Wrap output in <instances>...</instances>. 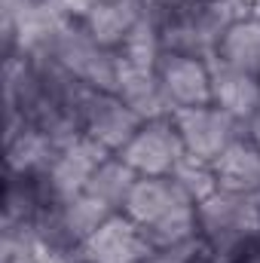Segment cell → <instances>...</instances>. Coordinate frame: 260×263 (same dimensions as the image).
<instances>
[{"instance_id":"6da1fadb","label":"cell","mask_w":260,"mask_h":263,"mask_svg":"<svg viewBox=\"0 0 260 263\" xmlns=\"http://www.w3.org/2000/svg\"><path fill=\"white\" fill-rule=\"evenodd\" d=\"M202 254L199 263H242L260 242V202L257 196L217 190L196 205Z\"/></svg>"},{"instance_id":"7a4b0ae2","label":"cell","mask_w":260,"mask_h":263,"mask_svg":"<svg viewBox=\"0 0 260 263\" xmlns=\"http://www.w3.org/2000/svg\"><path fill=\"white\" fill-rule=\"evenodd\" d=\"M49 59L59 62L67 73L92 86L95 92H117V77H120V55L114 49H101L80 22H65V28L55 34Z\"/></svg>"},{"instance_id":"3957f363","label":"cell","mask_w":260,"mask_h":263,"mask_svg":"<svg viewBox=\"0 0 260 263\" xmlns=\"http://www.w3.org/2000/svg\"><path fill=\"white\" fill-rule=\"evenodd\" d=\"M172 123L181 135V144L187 156H196L202 162H214L233 141L245 138L248 126L227 110L205 104V107H181L172 114Z\"/></svg>"},{"instance_id":"277c9868","label":"cell","mask_w":260,"mask_h":263,"mask_svg":"<svg viewBox=\"0 0 260 263\" xmlns=\"http://www.w3.org/2000/svg\"><path fill=\"white\" fill-rule=\"evenodd\" d=\"M117 156H123L141 178H169L175 165L187 156V150L181 144V135L175 129L172 117H162V120L144 123Z\"/></svg>"},{"instance_id":"5b68a950","label":"cell","mask_w":260,"mask_h":263,"mask_svg":"<svg viewBox=\"0 0 260 263\" xmlns=\"http://www.w3.org/2000/svg\"><path fill=\"white\" fill-rule=\"evenodd\" d=\"M114 153H107L98 141H92L89 135H80L73 144H67L65 150L55 153L52 165L46 168V175H40L43 193L46 199L67 202V199L80 196L92 178V172Z\"/></svg>"},{"instance_id":"8992f818","label":"cell","mask_w":260,"mask_h":263,"mask_svg":"<svg viewBox=\"0 0 260 263\" xmlns=\"http://www.w3.org/2000/svg\"><path fill=\"white\" fill-rule=\"evenodd\" d=\"M83 263H141L153 254V245L144 236V227L129 214H110L86 242L77 248Z\"/></svg>"},{"instance_id":"52a82bcc","label":"cell","mask_w":260,"mask_h":263,"mask_svg":"<svg viewBox=\"0 0 260 263\" xmlns=\"http://www.w3.org/2000/svg\"><path fill=\"white\" fill-rule=\"evenodd\" d=\"M156 77L162 83V92L172 104V110L181 107H205L211 104V73L208 62L181 55V52H162Z\"/></svg>"},{"instance_id":"ba28073f","label":"cell","mask_w":260,"mask_h":263,"mask_svg":"<svg viewBox=\"0 0 260 263\" xmlns=\"http://www.w3.org/2000/svg\"><path fill=\"white\" fill-rule=\"evenodd\" d=\"M144 126V120L132 110L129 104H123L117 95L110 92H95V98L86 107V120H83V135H89L92 141H98L107 153H120L138 129Z\"/></svg>"},{"instance_id":"9c48e42d","label":"cell","mask_w":260,"mask_h":263,"mask_svg":"<svg viewBox=\"0 0 260 263\" xmlns=\"http://www.w3.org/2000/svg\"><path fill=\"white\" fill-rule=\"evenodd\" d=\"M208 73H211V104L248 126V120L260 110V77L227 65L217 55L208 59Z\"/></svg>"},{"instance_id":"30bf717a","label":"cell","mask_w":260,"mask_h":263,"mask_svg":"<svg viewBox=\"0 0 260 263\" xmlns=\"http://www.w3.org/2000/svg\"><path fill=\"white\" fill-rule=\"evenodd\" d=\"M120 55V52H117ZM123 104H129L132 110L150 123V120H162V117H172V104L162 92V83L156 77V67H135L126 65L120 59V77H117V92H114Z\"/></svg>"},{"instance_id":"8fae6325","label":"cell","mask_w":260,"mask_h":263,"mask_svg":"<svg viewBox=\"0 0 260 263\" xmlns=\"http://www.w3.org/2000/svg\"><path fill=\"white\" fill-rule=\"evenodd\" d=\"M214 178L217 187L227 193H245V196H257L260 193V147L245 135L239 141H233L214 162Z\"/></svg>"},{"instance_id":"7c38bea8","label":"cell","mask_w":260,"mask_h":263,"mask_svg":"<svg viewBox=\"0 0 260 263\" xmlns=\"http://www.w3.org/2000/svg\"><path fill=\"white\" fill-rule=\"evenodd\" d=\"M187 202H190L187 193L172 178H138V184L132 187L129 199L123 205V214H129L141 227H150V223H156L159 217H165L169 211H175L178 205H187Z\"/></svg>"},{"instance_id":"4fadbf2b","label":"cell","mask_w":260,"mask_h":263,"mask_svg":"<svg viewBox=\"0 0 260 263\" xmlns=\"http://www.w3.org/2000/svg\"><path fill=\"white\" fill-rule=\"evenodd\" d=\"M141 18H144V12H141V3L138 0H110V3L95 6L80 25H83V31L101 49H114L117 52Z\"/></svg>"},{"instance_id":"5bb4252c","label":"cell","mask_w":260,"mask_h":263,"mask_svg":"<svg viewBox=\"0 0 260 263\" xmlns=\"http://www.w3.org/2000/svg\"><path fill=\"white\" fill-rule=\"evenodd\" d=\"M55 153H59V147L52 144V138L46 132H40L37 126H28L12 141H6V175H12V178H40L52 165Z\"/></svg>"},{"instance_id":"9a60e30c","label":"cell","mask_w":260,"mask_h":263,"mask_svg":"<svg viewBox=\"0 0 260 263\" xmlns=\"http://www.w3.org/2000/svg\"><path fill=\"white\" fill-rule=\"evenodd\" d=\"M217 59L239 67V70H248V73L260 77V15L257 12L236 22L224 34V40L217 46Z\"/></svg>"},{"instance_id":"2e32d148","label":"cell","mask_w":260,"mask_h":263,"mask_svg":"<svg viewBox=\"0 0 260 263\" xmlns=\"http://www.w3.org/2000/svg\"><path fill=\"white\" fill-rule=\"evenodd\" d=\"M138 178H141V175L132 168L129 162L114 153V156H107V159L92 172V178H89V184H86V193H92L95 199L107 202L114 211H123L132 187L138 184Z\"/></svg>"},{"instance_id":"e0dca14e","label":"cell","mask_w":260,"mask_h":263,"mask_svg":"<svg viewBox=\"0 0 260 263\" xmlns=\"http://www.w3.org/2000/svg\"><path fill=\"white\" fill-rule=\"evenodd\" d=\"M110 214H117L107 202H101V199H95L92 193H80V196L67 199L62 202V220H65V230L67 236H70V242L80 248V242H86Z\"/></svg>"},{"instance_id":"ac0fdd59","label":"cell","mask_w":260,"mask_h":263,"mask_svg":"<svg viewBox=\"0 0 260 263\" xmlns=\"http://www.w3.org/2000/svg\"><path fill=\"white\" fill-rule=\"evenodd\" d=\"M144 236L147 242L156 248H175V245H184V242H193L199 239V220H196V205H178L175 211H169L165 217H159L156 223L144 227Z\"/></svg>"},{"instance_id":"d6986e66","label":"cell","mask_w":260,"mask_h":263,"mask_svg":"<svg viewBox=\"0 0 260 263\" xmlns=\"http://www.w3.org/2000/svg\"><path fill=\"white\" fill-rule=\"evenodd\" d=\"M120 59L126 65L135 67H156L162 59V40H159V28L150 22V18H141L132 34L123 40V46L117 49Z\"/></svg>"},{"instance_id":"ffe728a7","label":"cell","mask_w":260,"mask_h":263,"mask_svg":"<svg viewBox=\"0 0 260 263\" xmlns=\"http://www.w3.org/2000/svg\"><path fill=\"white\" fill-rule=\"evenodd\" d=\"M184 193L190 202H205L208 196H214L220 187H217V178H214V168H211V162H202V159H196V156H184L178 165H175V172L169 175Z\"/></svg>"},{"instance_id":"44dd1931","label":"cell","mask_w":260,"mask_h":263,"mask_svg":"<svg viewBox=\"0 0 260 263\" xmlns=\"http://www.w3.org/2000/svg\"><path fill=\"white\" fill-rule=\"evenodd\" d=\"M199 254H202V239H193V242H184L175 248H156L141 263H199Z\"/></svg>"},{"instance_id":"7402d4cb","label":"cell","mask_w":260,"mask_h":263,"mask_svg":"<svg viewBox=\"0 0 260 263\" xmlns=\"http://www.w3.org/2000/svg\"><path fill=\"white\" fill-rule=\"evenodd\" d=\"M141 3V12H144V18H150L156 28L165 22V18H172L175 12H181L184 6H190L193 0H138Z\"/></svg>"},{"instance_id":"603a6c76","label":"cell","mask_w":260,"mask_h":263,"mask_svg":"<svg viewBox=\"0 0 260 263\" xmlns=\"http://www.w3.org/2000/svg\"><path fill=\"white\" fill-rule=\"evenodd\" d=\"M101 3H110V0H59V6L65 9V15L70 22H83L95 6H101Z\"/></svg>"},{"instance_id":"cb8c5ba5","label":"cell","mask_w":260,"mask_h":263,"mask_svg":"<svg viewBox=\"0 0 260 263\" xmlns=\"http://www.w3.org/2000/svg\"><path fill=\"white\" fill-rule=\"evenodd\" d=\"M248 138H251V141L260 147V110L251 117V120H248Z\"/></svg>"},{"instance_id":"d4e9b609","label":"cell","mask_w":260,"mask_h":263,"mask_svg":"<svg viewBox=\"0 0 260 263\" xmlns=\"http://www.w3.org/2000/svg\"><path fill=\"white\" fill-rule=\"evenodd\" d=\"M242 263H260V242L248 251V254H245V257H242Z\"/></svg>"},{"instance_id":"484cf974","label":"cell","mask_w":260,"mask_h":263,"mask_svg":"<svg viewBox=\"0 0 260 263\" xmlns=\"http://www.w3.org/2000/svg\"><path fill=\"white\" fill-rule=\"evenodd\" d=\"M254 12L260 15V0H254Z\"/></svg>"},{"instance_id":"4316f807","label":"cell","mask_w":260,"mask_h":263,"mask_svg":"<svg viewBox=\"0 0 260 263\" xmlns=\"http://www.w3.org/2000/svg\"><path fill=\"white\" fill-rule=\"evenodd\" d=\"M257 202H260V193H257Z\"/></svg>"}]
</instances>
